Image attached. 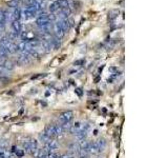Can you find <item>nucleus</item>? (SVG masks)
Wrapping results in <instances>:
<instances>
[{
  "mask_svg": "<svg viewBox=\"0 0 168 158\" xmlns=\"http://www.w3.org/2000/svg\"><path fill=\"white\" fill-rule=\"evenodd\" d=\"M23 151L29 152V153L32 152V146L31 144H29V141H25L23 144Z\"/></svg>",
  "mask_w": 168,
  "mask_h": 158,
  "instance_id": "obj_19",
  "label": "nucleus"
},
{
  "mask_svg": "<svg viewBox=\"0 0 168 158\" xmlns=\"http://www.w3.org/2000/svg\"><path fill=\"white\" fill-rule=\"evenodd\" d=\"M37 12H38V11L34 7H27V9L23 11V16L25 19H31V18H34V16L37 14Z\"/></svg>",
  "mask_w": 168,
  "mask_h": 158,
  "instance_id": "obj_3",
  "label": "nucleus"
},
{
  "mask_svg": "<svg viewBox=\"0 0 168 158\" xmlns=\"http://www.w3.org/2000/svg\"><path fill=\"white\" fill-rule=\"evenodd\" d=\"M39 138H40V140H41V141L45 142V144H47V142L50 140V137L48 136V135H46L45 133H42V134H40V135H39Z\"/></svg>",
  "mask_w": 168,
  "mask_h": 158,
  "instance_id": "obj_18",
  "label": "nucleus"
},
{
  "mask_svg": "<svg viewBox=\"0 0 168 158\" xmlns=\"http://www.w3.org/2000/svg\"><path fill=\"white\" fill-rule=\"evenodd\" d=\"M73 117H74V113L70 112V111H66V112H63L62 114L59 116V121L61 122V125L67 123V122L72 121Z\"/></svg>",
  "mask_w": 168,
  "mask_h": 158,
  "instance_id": "obj_2",
  "label": "nucleus"
},
{
  "mask_svg": "<svg viewBox=\"0 0 168 158\" xmlns=\"http://www.w3.org/2000/svg\"><path fill=\"white\" fill-rule=\"evenodd\" d=\"M16 52V44L15 43H11V46H9V53H15Z\"/></svg>",
  "mask_w": 168,
  "mask_h": 158,
  "instance_id": "obj_24",
  "label": "nucleus"
},
{
  "mask_svg": "<svg viewBox=\"0 0 168 158\" xmlns=\"http://www.w3.org/2000/svg\"><path fill=\"white\" fill-rule=\"evenodd\" d=\"M119 14H120V11L118 10V9H113V10H111L108 12V18H109V20H113L117 18Z\"/></svg>",
  "mask_w": 168,
  "mask_h": 158,
  "instance_id": "obj_13",
  "label": "nucleus"
},
{
  "mask_svg": "<svg viewBox=\"0 0 168 158\" xmlns=\"http://www.w3.org/2000/svg\"><path fill=\"white\" fill-rule=\"evenodd\" d=\"M12 29H13V32L17 34H20L22 31V23L20 20H14L12 23Z\"/></svg>",
  "mask_w": 168,
  "mask_h": 158,
  "instance_id": "obj_5",
  "label": "nucleus"
},
{
  "mask_svg": "<svg viewBox=\"0 0 168 158\" xmlns=\"http://www.w3.org/2000/svg\"><path fill=\"white\" fill-rule=\"evenodd\" d=\"M75 135H76V137H77L78 140H80V141H81V140H84V139H85V137L87 136V131H85V130L81 128L79 131L75 133Z\"/></svg>",
  "mask_w": 168,
  "mask_h": 158,
  "instance_id": "obj_9",
  "label": "nucleus"
},
{
  "mask_svg": "<svg viewBox=\"0 0 168 158\" xmlns=\"http://www.w3.org/2000/svg\"><path fill=\"white\" fill-rule=\"evenodd\" d=\"M14 149V152H15V154H16L17 156H19V157H21L22 155L24 154V151L23 150H20V149H18V148H13Z\"/></svg>",
  "mask_w": 168,
  "mask_h": 158,
  "instance_id": "obj_23",
  "label": "nucleus"
},
{
  "mask_svg": "<svg viewBox=\"0 0 168 158\" xmlns=\"http://www.w3.org/2000/svg\"><path fill=\"white\" fill-rule=\"evenodd\" d=\"M5 21H6L5 12H3V11H0V24H4Z\"/></svg>",
  "mask_w": 168,
  "mask_h": 158,
  "instance_id": "obj_20",
  "label": "nucleus"
},
{
  "mask_svg": "<svg viewBox=\"0 0 168 158\" xmlns=\"http://www.w3.org/2000/svg\"><path fill=\"white\" fill-rule=\"evenodd\" d=\"M25 51V41H21L18 44H16V52H24Z\"/></svg>",
  "mask_w": 168,
  "mask_h": 158,
  "instance_id": "obj_15",
  "label": "nucleus"
},
{
  "mask_svg": "<svg viewBox=\"0 0 168 158\" xmlns=\"http://www.w3.org/2000/svg\"><path fill=\"white\" fill-rule=\"evenodd\" d=\"M11 43H12L11 39L9 38V37H6V36L2 37V38L0 39V46H3V48H6L7 50H9V46H11Z\"/></svg>",
  "mask_w": 168,
  "mask_h": 158,
  "instance_id": "obj_10",
  "label": "nucleus"
},
{
  "mask_svg": "<svg viewBox=\"0 0 168 158\" xmlns=\"http://www.w3.org/2000/svg\"><path fill=\"white\" fill-rule=\"evenodd\" d=\"M7 55H9V50L6 48L0 46V59H4Z\"/></svg>",
  "mask_w": 168,
  "mask_h": 158,
  "instance_id": "obj_16",
  "label": "nucleus"
},
{
  "mask_svg": "<svg viewBox=\"0 0 168 158\" xmlns=\"http://www.w3.org/2000/svg\"><path fill=\"white\" fill-rule=\"evenodd\" d=\"M53 30H54V32H55V35H56V37H57V38L61 39L65 35V32L63 31L61 28H59V26H58L56 23L53 25Z\"/></svg>",
  "mask_w": 168,
  "mask_h": 158,
  "instance_id": "obj_7",
  "label": "nucleus"
},
{
  "mask_svg": "<svg viewBox=\"0 0 168 158\" xmlns=\"http://www.w3.org/2000/svg\"><path fill=\"white\" fill-rule=\"evenodd\" d=\"M56 149H58V142L56 141V140H52V139H50V141L46 144L45 150H47L48 152H54Z\"/></svg>",
  "mask_w": 168,
  "mask_h": 158,
  "instance_id": "obj_8",
  "label": "nucleus"
},
{
  "mask_svg": "<svg viewBox=\"0 0 168 158\" xmlns=\"http://www.w3.org/2000/svg\"><path fill=\"white\" fill-rule=\"evenodd\" d=\"M55 19H56V17L54 16L53 14H45V13H44V14H41L40 16L37 18L36 23L40 29H43V28L48 25L50 22Z\"/></svg>",
  "mask_w": 168,
  "mask_h": 158,
  "instance_id": "obj_1",
  "label": "nucleus"
},
{
  "mask_svg": "<svg viewBox=\"0 0 168 158\" xmlns=\"http://www.w3.org/2000/svg\"><path fill=\"white\" fill-rule=\"evenodd\" d=\"M56 24H57L59 28H61V29L63 30L64 32L68 31V30L72 28V25H70V21H68V19H59L57 22H56Z\"/></svg>",
  "mask_w": 168,
  "mask_h": 158,
  "instance_id": "obj_4",
  "label": "nucleus"
},
{
  "mask_svg": "<svg viewBox=\"0 0 168 158\" xmlns=\"http://www.w3.org/2000/svg\"><path fill=\"white\" fill-rule=\"evenodd\" d=\"M20 0H6V4L9 7H12V9H16V7H19Z\"/></svg>",
  "mask_w": 168,
  "mask_h": 158,
  "instance_id": "obj_14",
  "label": "nucleus"
},
{
  "mask_svg": "<svg viewBox=\"0 0 168 158\" xmlns=\"http://www.w3.org/2000/svg\"><path fill=\"white\" fill-rule=\"evenodd\" d=\"M76 92H77L79 95H81V94H82V92H81V90H80V89H77V91H76Z\"/></svg>",
  "mask_w": 168,
  "mask_h": 158,
  "instance_id": "obj_26",
  "label": "nucleus"
},
{
  "mask_svg": "<svg viewBox=\"0 0 168 158\" xmlns=\"http://www.w3.org/2000/svg\"><path fill=\"white\" fill-rule=\"evenodd\" d=\"M46 156H47V158H60L61 157L60 155H58L55 152H48V153L46 154Z\"/></svg>",
  "mask_w": 168,
  "mask_h": 158,
  "instance_id": "obj_22",
  "label": "nucleus"
},
{
  "mask_svg": "<svg viewBox=\"0 0 168 158\" xmlns=\"http://www.w3.org/2000/svg\"><path fill=\"white\" fill-rule=\"evenodd\" d=\"M46 135H48V136L52 138V137L54 136H57V133H56V127L55 125H47V127L45 128V132H44Z\"/></svg>",
  "mask_w": 168,
  "mask_h": 158,
  "instance_id": "obj_6",
  "label": "nucleus"
},
{
  "mask_svg": "<svg viewBox=\"0 0 168 158\" xmlns=\"http://www.w3.org/2000/svg\"><path fill=\"white\" fill-rule=\"evenodd\" d=\"M21 14H22V12L19 7L14 9V11H13V13H12L13 21H14V20H20V18H21Z\"/></svg>",
  "mask_w": 168,
  "mask_h": 158,
  "instance_id": "obj_11",
  "label": "nucleus"
},
{
  "mask_svg": "<svg viewBox=\"0 0 168 158\" xmlns=\"http://www.w3.org/2000/svg\"><path fill=\"white\" fill-rule=\"evenodd\" d=\"M48 9H50V11L52 13H55V12H58V11L60 10V4H59V2L57 1H54V2H52L50 4V7H48Z\"/></svg>",
  "mask_w": 168,
  "mask_h": 158,
  "instance_id": "obj_12",
  "label": "nucleus"
},
{
  "mask_svg": "<svg viewBox=\"0 0 168 158\" xmlns=\"http://www.w3.org/2000/svg\"><path fill=\"white\" fill-rule=\"evenodd\" d=\"M97 146H99V149H100V151L102 152L104 150V148H105L106 146V141L104 140V139H99V140H97L96 141Z\"/></svg>",
  "mask_w": 168,
  "mask_h": 158,
  "instance_id": "obj_17",
  "label": "nucleus"
},
{
  "mask_svg": "<svg viewBox=\"0 0 168 158\" xmlns=\"http://www.w3.org/2000/svg\"><path fill=\"white\" fill-rule=\"evenodd\" d=\"M38 158H47V156H46V154H42V155H40Z\"/></svg>",
  "mask_w": 168,
  "mask_h": 158,
  "instance_id": "obj_25",
  "label": "nucleus"
},
{
  "mask_svg": "<svg viewBox=\"0 0 168 158\" xmlns=\"http://www.w3.org/2000/svg\"><path fill=\"white\" fill-rule=\"evenodd\" d=\"M9 146V141L6 140H0V150H4Z\"/></svg>",
  "mask_w": 168,
  "mask_h": 158,
  "instance_id": "obj_21",
  "label": "nucleus"
}]
</instances>
